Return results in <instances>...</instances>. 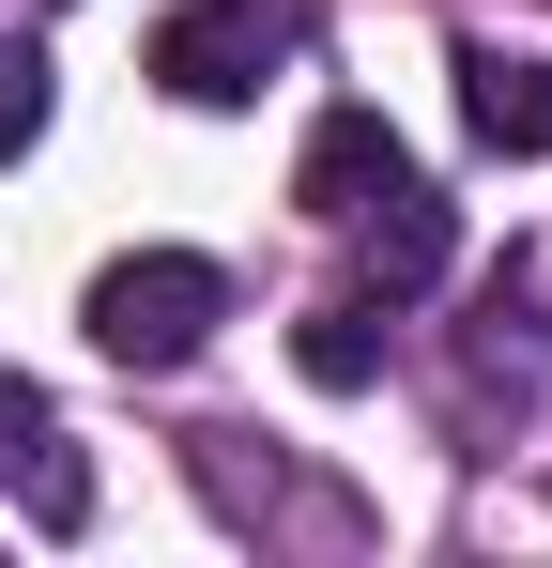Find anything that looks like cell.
<instances>
[{"label":"cell","instance_id":"5b68a950","mask_svg":"<svg viewBox=\"0 0 552 568\" xmlns=\"http://www.w3.org/2000/svg\"><path fill=\"white\" fill-rule=\"evenodd\" d=\"M460 123H476V154H552V62L538 47H460Z\"/></svg>","mask_w":552,"mask_h":568},{"label":"cell","instance_id":"7a4b0ae2","mask_svg":"<svg viewBox=\"0 0 552 568\" xmlns=\"http://www.w3.org/2000/svg\"><path fill=\"white\" fill-rule=\"evenodd\" d=\"M307 47V0H184L170 31H154V93H184V108H246Z\"/></svg>","mask_w":552,"mask_h":568},{"label":"cell","instance_id":"277c9868","mask_svg":"<svg viewBox=\"0 0 552 568\" xmlns=\"http://www.w3.org/2000/svg\"><path fill=\"white\" fill-rule=\"evenodd\" d=\"M399 170H415V154H399V123H384V108H323V123H307V154H292V200L338 231V215H368Z\"/></svg>","mask_w":552,"mask_h":568},{"label":"cell","instance_id":"3957f363","mask_svg":"<svg viewBox=\"0 0 552 568\" xmlns=\"http://www.w3.org/2000/svg\"><path fill=\"white\" fill-rule=\"evenodd\" d=\"M354 231V292H384V307H415V292L460 262V231H446V200H430V170H399V185L368 200V215H338Z\"/></svg>","mask_w":552,"mask_h":568},{"label":"cell","instance_id":"6da1fadb","mask_svg":"<svg viewBox=\"0 0 552 568\" xmlns=\"http://www.w3.org/2000/svg\"><path fill=\"white\" fill-rule=\"evenodd\" d=\"M78 323H92V354H108V369H184V354L231 323V277H215V262H184V246H139V262H108V277H92Z\"/></svg>","mask_w":552,"mask_h":568},{"label":"cell","instance_id":"9c48e42d","mask_svg":"<svg viewBox=\"0 0 552 568\" xmlns=\"http://www.w3.org/2000/svg\"><path fill=\"white\" fill-rule=\"evenodd\" d=\"M31 139H47V47H31V31H0V170H16Z\"/></svg>","mask_w":552,"mask_h":568},{"label":"cell","instance_id":"52a82bcc","mask_svg":"<svg viewBox=\"0 0 552 568\" xmlns=\"http://www.w3.org/2000/svg\"><path fill=\"white\" fill-rule=\"evenodd\" d=\"M0 476H31V523H47V538H78V523H92V476L62 462V430H47V399H31L16 369H0Z\"/></svg>","mask_w":552,"mask_h":568},{"label":"cell","instance_id":"ba28073f","mask_svg":"<svg viewBox=\"0 0 552 568\" xmlns=\"http://www.w3.org/2000/svg\"><path fill=\"white\" fill-rule=\"evenodd\" d=\"M292 369L323 384V399H354V384H384V292H338V307H307Z\"/></svg>","mask_w":552,"mask_h":568},{"label":"cell","instance_id":"8992f818","mask_svg":"<svg viewBox=\"0 0 552 568\" xmlns=\"http://www.w3.org/2000/svg\"><path fill=\"white\" fill-rule=\"evenodd\" d=\"M538 369H552V323H538V292H522V262L476 292V323H460V384L476 399H538Z\"/></svg>","mask_w":552,"mask_h":568}]
</instances>
